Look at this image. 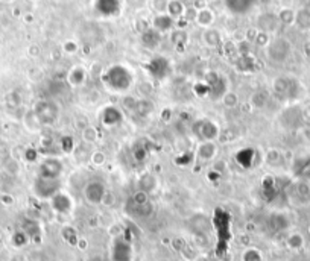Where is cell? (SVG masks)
<instances>
[{"label":"cell","mask_w":310,"mask_h":261,"mask_svg":"<svg viewBox=\"0 0 310 261\" xmlns=\"http://www.w3.org/2000/svg\"><path fill=\"white\" fill-rule=\"evenodd\" d=\"M23 158H25L26 161H29V162H34V161H37V158H38V152H37L35 149H26L25 153H23Z\"/></svg>","instance_id":"obj_36"},{"label":"cell","mask_w":310,"mask_h":261,"mask_svg":"<svg viewBox=\"0 0 310 261\" xmlns=\"http://www.w3.org/2000/svg\"><path fill=\"white\" fill-rule=\"evenodd\" d=\"M254 159V150L251 149H244L241 152H238V161L244 165V167H250L253 164Z\"/></svg>","instance_id":"obj_22"},{"label":"cell","mask_w":310,"mask_h":261,"mask_svg":"<svg viewBox=\"0 0 310 261\" xmlns=\"http://www.w3.org/2000/svg\"><path fill=\"white\" fill-rule=\"evenodd\" d=\"M105 193H107V187L104 183L101 181H90L86 189H84V196H86V201L90 204V205H99L102 204L104 198H105Z\"/></svg>","instance_id":"obj_6"},{"label":"cell","mask_w":310,"mask_h":261,"mask_svg":"<svg viewBox=\"0 0 310 261\" xmlns=\"http://www.w3.org/2000/svg\"><path fill=\"white\" fill-rule=\"evenodd\" d=\"M198 23L202 25V26H208L213 23V14L208 11V10H202L199 14H198Z\"/></svg>","instance_id":"obj_32"},{"label":"cell","mask_w":310,"mask_h":261,"mask_svg":"<svg viewBox=\"0 0 310 261\" xmlns=\"http://www.w3.org/2000/svg\"><path fill=\"white\" fill-rule=\"evenodd\" d=\"M34 116L37 120L41 123V126H52L58 122L59 119V108L55 102L52 101H38L34 105Z\"/></svg>","instance_id":"obj_2"},{"label":"cell","mask_w":310,"mask_h":261,"mask_svg":"<svg viewBox=\"0 0 310 261\" xmlns=\"http://www.w3.org/2000/svg\"><path fill=\"white\" fill-rule=\"evenodd\" d=\"M217 155V144L214 141H204L198 146L196 156L201 161H211Z\"/></svg>","instance_id":"obj_10"},{"label":"cell","mask_w":310,"mask_h":261,"mask_svg":"<svg viewBox=\"0 0 310 261\" xmlns=\"http://www.w3.org/2000/svg\"><path fill=\"white\" fill-rule=\"evenodd\" d=\"M137 104H138V101H135L134 98H125V99H123V107L128 108V110H131V111H135V110H137Z\"/></svg>","instance_id":"obj_37"},{"label":"cell","mask_w":310,"mask_h":261,"mask_svg":"<svg viewBox=\"0 0 310 261\" xmlns=\"http://www.w3.org/2000/svg\"><path fill=\"white\" fill-rule=\"evenodd\" d=\"M168 10H169V13H171L172 16H180V14L183 13V7H181V4H178V2H171V4L168 5Z\"/></svg>","instance_id":"obj_35"},{"label":"cell","mask_w":310,"mask_h":261,"mask_svg":"<svg viewBox=\"0 0 310 261\" xmlns=\"http://www.w3.org/2000/svg\"><path fill=\"white\" fill-rule=\"evenodd\" d=\"M64 171V164L56 156H47L40 162L38 167V177L47 178V180H59V177Z\"/></svg>","instance_id":"obj_5"},{"label":"cell","mask_w":310,"mask_h":261,"mask_svg":"<svg viewBox=\"0 0 310 261\" xmlns=\"http://www.w3.org/2000/svg\"><path fill=\"white\" fill-rule=\"evenodd\" d=\"M123 120V113L120 108L114 107V105H108L107 108H104L102 111V125L107 128H114L117 125H120Z\"/></svg>","instance_id":"obj_9"},{"label":"cell","mask_w":310,"mask_h":261,"mask_svg":"<svg viewBox=\"0 0 310 261\" xmlns=\"http://www.w3.org/2000/svg\"><path fill=\"white\" fill-rule=\"evenodd\" d=\"M172 26V19L168 16H159L153 22V28L157 31H166Z\"/></svg>","instance_id":"obj_25"},{"label":"cell","mask_w":310,"mask_h":261,"mask_svg":"<svg viewBox=\"0 0 310 261\" xmlns=\"http://www.w3.org/2000/svg\"><path fill=\"white\" fill-rule=\"evenodd\" d=\"M256 0H225L226 8L232 14H247L253 7Z\"/></svg>","instance_id":"obj_11"},{"label":"cell","mask_w":310,"mask_h":261,"mask_svg":"<svg viewBox=\"0 0 310 261\" xmlns=\"http://www.w3.org/2000/svg\"><path fill=\"white\" fill-rule=\"evenodd\" d=\"M149 71L153 77L157 79H163L168 73H169V62L166 59H163L162 56L153 59L149 65Z\"/></svg>","instance_id":"obj_14"},{"label":"cell","mask_w":310,"mask_h":261,"mask_svg":"<svg viewBox=\"0 0 310 261\" xmlns=\"http://www.w3.org/2000/svg\"><path fill=\"white\" fill-rule=\"evenodd\" d=\"M147 202H149V195L144 193V192H140V190H137V192L131 196V199H129V204H132L134 213H137V211H138L141 207H144Z\"/></svg>","instance_id":"obj_18"},{"label":"cell","mask_w":310,"mask_h":261,"mask_svg":"<svg viewBox=\"0 0 310 261\" xmlns=\"http://www.w3.org/2000/svg\"><path fill=\"white\" fill-rule=\"evenodd\" d=\"M61 235H62V238H64L67 243H70V244H78V241H80V237H78L76 229H74L73 226H70V225H67V226H64V228L61 229Z\"/></svg>","instance_id":"obj_20"},{"label":"cell","mask_w":310,"mask_h":261,"mask_svg":"<svg viewBox=\"0 0 310 261\" xmlns=\"http://www.w3.org/2000/svg\"><path fill=\"white\" fill-rule=\"evenodd\" d=\"M50 207L56 214H68L73 210V199L68 195L58 192L50 199Z\"/></svg>","instance_id":"obj_8"},{"label":"cell","mask_w":310,"mask_h":261,"mask_svg":"<svg viewBox=\"0 0 310 261\" xmlns=\"http://www.w3.org/2000/svg\"><path fill=\"white\" fill-rule=\"evenodd\" d=\"M289 50H290V47H289V44L284 40H277L269 47V56L274 61H284L287 53H289Z\"/></svg>","instance_id":"obj_12"},{"label":"cell","mask_w":310,"mask_h":261,"mask_svg":"<svg viewBox=\"0 0 310 261\" xmlns=\"http://www.w3.org/2000/svg\"><path fill=\"white\" fill-rule=\"evenodd\" d=\"M269 226L272 231L275 232H281V231H286L289 226H290V220L289 217L284 214V213H272L269 216Z\"/></svg>","instance_id":"obj_13"},{"label":"cell","mask_w":310,"mask_h":261,"mask_svg":"<svg viewBox=\"0 0 310 261\" xmlns=\"http://www.w3.org/2000/svg\"><path fill=\"white\" fill-rule=\"evenodd\" d=\"M242 261H263V256L260 253L259 249L256 247H248L244 255H242Z\"/></svg>","instance_id":"obj_26"},{"label":"cell","mask_w":310,"mask_h":261,"mask_svg":"<svg viewBox=\"0 0 310 261\" xmlns=\"http://www.w3.org/2000/svg\"><path fill=\"white\" fill-rule=\"evenodd\" d=\"M29 235L23 231V229H19V231H16L14 234H13V237H11V243H13V246L14 247H17V249H20V247H25L28 243H29Z\"/></svg>","instance_id":"obj_19"},{"label":"cell","mask_w":310,"mask_h":261,"mask_svg":"<svg viewBox=\"0 0 310 261\" xmlns=\"http://www.w3.org/2000/svg\"><path fill=\"white\" fill-rule=\"evenodd\" d=\"M59 147H61V150H62L64 153H70V152H73V149H74V140H73L70 135H64V137H61V140H59Z\"/></svg>","instance_id":"obj_28"},{"label":"cell","mask_w":310,"mask_h":261,"mask_svg":"<svg viewBox=\"0 0 310 261\" xmlns=\"http://www.w3.org/2000/svg\"><path fill=\"white\" fill-rule=\"evenodd\" d=\"M90 161L95 164V165H104L107 162V156L102 150H95L90 156Z\"/></svg>","instance_id":"obj_33"},{"label":"cell","mask_w":310,"mask_h":261,"mask_svg":"<svg viewBox=\"0 0 310 261\" xmlns=\"http://www.w3.org/2000/svg\"><path fill=\"white\" fill-rule=\"evenodd\" d=\"M120 10V5L117 0H99L98 2V11L104 16H114Z\"/></svg>","instance_id":"obj_16"},{"label":"cell","mask_w":310,"mask_h":261,"mask_svg":"<svg viewBox=\"0 0 310 261\" xmlns=\"http://www.w3.org/2000/svg\"><path fill=\"white\" fill-rule=\"evenodd\" d=\"M104 83L113 92L123 93L132 85V73L123 65H114L104 73Z\"/></svg>","instance_id":"obj_1"},{"label":"cell","mask_w":310,"mask_h":261,"mask_svg":"<svg viewBox=\"0 0 310 261\" xmlns=\"http://www.w3.org/2000/svg\"><path fill=\"white\" fill-rule=\"evenodd\" d=\"M192 131H193V135L201 141H216L219 134H220V129H219V125L210 119H199L196 120L193 125H192Z\"/></svg>","instance_id":"obj_3"},{"label":"cell","mask_w":310,"mask_h":261,"mask_svg":"<svg viewBox=\"0 0 310 261\" xmlns=\"http://www.w3.org/2000/svg\"><path fill=\"white\" fill-rule=\"evenodd\" d=\"M10 261H28V258H26L23 253L16 252L14 255H11V256H10Z\"/></svg>","instance_id":"obj_40"},{"label":"cell","mask_w":310,"mask_h":261,"mask_svg":"<svg viewBox=\"0 0 310 261\" xmlns=\"http://www.w3.org/2000/svg\"><path fill=\"white\" fill-rule=\"evenodd\" d=\"M295 196L299 198L301 201H307L310 198V187L305 181H301L295 186Z\"/></svg>","instance_id":"obj_23"},{"label":"cell","mask_w":310,"mask_h":261,"mask_svg":"<svg viewBox=\"0 0 310 261\" xmlns=\"http://www.w3.org/2000/svg\"><path fill=\"white\" fill-rule=\"evenodd\" d=\"M223 165H225L223 161H216V164H214V170H217V171H223Z\"/></svg>","instance_id":"obj_42"},{"label":"cell","mask_w":310,"mask_h":261,"mask_svg":"<svg viewBox=\"0 0 310 261\" xmlns=\"http://www.w3.org/2000/svg\"><path fill=\"white\" fill-rule=\"evenodd\" d=\"M266 162H268L269 165H277V164H280V162H281V153H280L277 149L268 150V153H266Z\"/></svg>","instance_id":"obj_30"},{"label":"cell","mask_w":310,"mask_h":261,"mask_svg":"<svg viewBox=\"0 0 310 261\" xmlns=\"http://www.w3.org/2000/svg\"><path fill=\"white\" fill-rule=\"evenodd\" d=\"M251 104L256 108H263L265 104H266V93H262V92L254 93L253 98H251Z\"/></svg>","instance_id":"obj_31"},{"label":"cell","mask_w":310,"mask_h":261,"mask_svg":"<svg viewBox=\"0 0 310 261\" xmlns=\"http://www.w3.org/2000/svg\"><path fill=\"white\" fill-rule=\"evenodd\" d=\"M87 261H105L101 255H93V256H90Z\"/></svg>","instance_id":"obj_43"},{"label":"cell","mask_w":310,"mask_h":261,"mask_svg":"<svg viewBox=\"0 0 310 261\" xmlns=\"http://www.w3.org/2000/svg\"><path fill=\"white\" fill-rule=\"evenodd\" d=\"M64 49H65L67 52H74V50H76L78 47H76V44H74V43L71 41V43H65V46H64Z\"/></svg>","instance_id":"obj_41"},{"label":"cell","mask_w":310,"mask_h":261,"mask_svg":"<svg viewBox=\"0 0 310 261\" xmlns=\"http://www.w3.org/2000/svg\"><path fill=\"white\" fill-rule=\"evenodd\" d=\"M86 70L83 67H74L70 73H68V83L73 86H80L86 82Z\"/></svg>","instance_id":"obj_17"},{"label":"cell","mask_w":310,"mask_h":261,"mask_svg":"<svg viewBox=\"0 0 310 261\" xmlns=\"http://www.w3.org/2000/svg\"><path fill=\"white\" fill-rule=\"evenodd\" d=\"M238 102H239V99H238V96H236L235 93L226 92V95L223 96V104H225V107H228V108H235V107L238 105Z\"/></svg>","instance_id":"obj_34"},{"label":"cell","mask_w":310,"mask_h":261,"mask_svg":"<svg viewBox=\"0 0 310 261\" xmlns=\"http://www.w3.org/2000/svg\"><path fill=\"white\" fill-rule=\"evenodd\" d=\"M102 204H104V205H108V207L114 204V196H113L108 190H107V193H105V198H104Z\"/></svg>","instance_id":"obj_39"},{"label":"cell","mask_w":310,"mask_h":261,"mask_svg":"<svg viewBox=\"0 0 310 261\" xmlns=\"http://www.w3.org/2000/svg\"><path fill=\"white\" fill-rule=\"evenodd\" d=\"M134 158L137 159V161H141V159H144L146 158V150L143 149V146H140V149L137 150V149H134Z\"/></svg>","instance_id":"obj_38"},{"label":"cell","mask_w":310,"mask_h":261,"mask_svg":"<svg viewBox=\"0 0 310 261\" xmlns=\"http://www.w3.org/2000/svg\"><path fill=\"white\" fill-rule=\"evenodd\" d=\"M287 247H290V249H293V250H298V249H301L302 246H304V238H302V235L301 234H298V232H295V234H290L289 237H287Z\"/></svg>","instance_id":"obj_24"},{"label":"cell","mask_w":310,"mask_h":261,"mask_svg":"<svg viewBox=\"0 0 310 261\" xmlns=\"http://www.w3.org/2000/svg\"><path fill=\"white\" fill-rule=\"evenodd\" d=\"M61 189V183L59 180H47V178H41L37 177L34 184H32V192L38 199H52Z\"/></svg>","instance_id":"obj_4"},{"label":"cell","mask_w":310,"mask_h":261,"mask_svg":"<svg viewBox=\"0 0 310 261\" xmlns=\"http://www.w3.org/2000/svg\"><path fill=\"white\" fill-rule=\"evenodd\" d=\"M83 140L86 143H95L98 140V129L90 126V125L87 128H84L83 129Z\"/></svg>","instance_id":"obj_27"},{"label":"cell","mask_w":310,"mask_h":261,"mask_svg":"<svg viewBox=\"0 0 310 261\" xmlns=\"http://www.w3.org/2000/svg\"><path fill=\"white\" fill-rule=\"evenodd\" d=\"M137 187H138L140 192H144V193L149 195V193H152L155 189H157V180H155V177L150 175V173H144V175L140 177Z\"/></svg>","instance_id":"obj_15"},{"label":"cell","mask_w":310,"mask_h":261,"mask_svg":"<svg viewBox=\"0 0 310 261\" xmlns=\"http://www.w3.org/2000/svg\"><path fill=\"white\" fill-rule=\"evenodd\" d=\"M160 41V34L157 31H147L143 34V43L146 47H155Z\"/></svg>","instance_id":"obj_21"},{"label":"cell","mask_w":310,"mask_h":261,"mask_svg":"<svg viewBox=\"0 0 310 261\" xmlns=\"http://www.w3.org/2000/svg\"><path fill=\"white\" fill-rule=\"evenodd\" d=\"M111 261H132V247L129 241L116 238L111 247Z\"/></svg>","instance_id":"obj_7"},{"label":"cell","mask_w":310,"mask_h":261,"mask_svg":"<svg viewBox=\"0 0 310 261\" xmlns=\"http://www.w3.org/2000/svg\"><path fill=\"white\" fill-rule=\"evenodd\" d=\"M219 40H220V35L217 31H207L205 35H204V41L210 46V47H214L219 44Z\"/></svg>","instance_id":"obj_29"}]
</instances>
